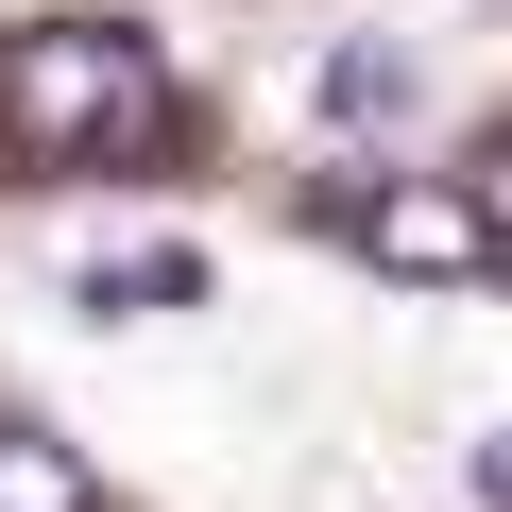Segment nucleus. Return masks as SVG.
<instances>
[{
  "mask_svg": "<svg viewBox=\"0 0 512 512\" xmlns=\"http://www.w3.org/2000/svg\"><path fill=\"white\" fill-rule=\"evenodd\" d=\"M325 222L376 256V274H410V291H478V274H512V239H495V205L461 188V171H393V188H325Z\"/></svg>",
  "mask_w": 512,
  "mask_h": 512,
  "instance_id": "obj_2",
  "label": "nucleus"
},
{
  "mask_svg": "<svg viewBox=\"0 0 512 512\" xmlns=\"http://www.w3.org/2000/svg\"><path fill=\"white\" fill-rule=\"evenodd\" d=\"M410 103H427V69H410L393 35H325V52H308V120H342V137H393Z\"/></svg>",
  "mask_w": 512,
  "mask_h": 512,
  "instance_id": "obj_3",
  "label": "nucleus"
},
{
  "mask_svg": "<svg viewBox=\"0 0 512 512\" xmlns=\"http://www.w3.org/2000/svg\"><path fill=\"white\" fill-rule=\"evenodd\" d=\"M0 137H18L35 171L154 154V137H171V69H154V35H120V18H35V35H0Z\"/></svg>",
  "mask_w": 512,
  "mask_h": 512,
  "instance_id": "obj_1",
  "label": "nucleus"
},
{
  "mask_svg": "<svg viewBox=\"0 0 512 512\" xmlns=\"http://www.w3.org/2000/svg\"><path fill=\"white\" fill-rule=\"evenodd\" d=\"M461 188H478V205H495V239H512V120L478 137V171H461Z\"/></svg>",
  "mask_w": 512,
  "mask_h": 512,
  "instance_id": "obj_7",
  "label": "nucleus"
},
{
  "mask_svg": "<svg viewBox=\"0 0 512 512\" xmlns=\"http://www.w3.org/2000/svg\"><path fill=\"white\" fill-rule=\"evenodd\" d=\"M0 512H103V478H86L52 427H18V410H0Z\"/></svg>",
  "mask_w": 512,
  "mask_h": 512,
  "instance_id": "obj_5",
  "label": "nucleus"
},
{
  "mask_svg": "<svg viewBox=\"0 0 512 512\" xmlns=\"http://www.w3.org/2000/svg\"><path fill=\"white\" fill-rule=\"evenodd\" d=\"M69 308H86V325H154V308H205V256H188V239H103L86 274H69Z\"/></svg>",
  "mask_w": 512,
  "mask_h": 512,
  "instance_id": "obj_4",
  "label": "nucleus"
},
{
  "mask_svg": "<svg viewBox=\"0 0 512 512\" xmlns=\"http://www.w3.org/2000/svg\"><path fill=\"white\" fill-rule=\"evenodd\" d=\"M461 495H478V512H512V427H478V444H461Z\"/></svg>",
  "mask_w": 512,
  "mask_h": 512,
  "instance_id": "obj_6",
  "label": "nucleus"
}]
</instances>
